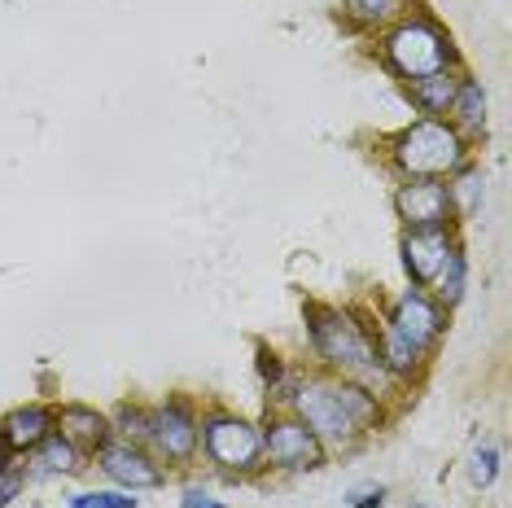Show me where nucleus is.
I'll list each match as a JSON object with an SVG mask.
<instances>
[{"mask_svg":"<svg viewBox=\"0 0 512 508\" xmlns=\"http://www.w3.org/2000/svg\"><path fill=\"white\" fill-rule=\"evenodd\" d=\"M386 329L394 333V338H403L425 360V351L442 338V329H447V316H442V307L434 303V298H425L421 290H407L399 303L390 307Z\"/></svg>","mask_w":512,"mask_h":508,"instance_id":"7","label":"nucleus"},{"mask_svg":"<svg viewBox=\"0 0 512 508\" xmlns=\"http://www.w3.org/2000/svg\"><path fill=\"white\" fill-rule=\"evenodd\" d=\"M263 460L276 469H320L324 465V443L307 430L298 417H281L263 430Z\"/></svg>","mask_w":512,"mask_h":508,"instance_id":"6","label":"nucleus"},{"mask_svg":"<svg viewBox=\"0 0 512 508\" xmlns=\"http://www.w3.org/2000/svg\"><path fill=\"white\" fill-rule=\"evenodd\" d=\"M49 434H53V412L40 408V403L9 412V417L0 421V443H5L9 452H31V447H40Z\"/></svg>","mask_w":512,"mask_h":508,"instance_id":"13","label":"nucleus"},{"mask_svg":"<svg viewBox=\"0 0 512 508\" xmlns=\"http://www.w3.org/2000/svg\"><path fill=\"white\" fill-rule=\"evenodd\" d=\"M97 460H101V469H106L110 478L119 482V487H132V491H154V487H162V469L136 443H106L97 452Z\"/></svg>","mask_w":512,"mask_h":508,"instance_id":"11","label":"nucleus"},{"mask_svg":"<svg viewBox=\"0 0 512 508\" xmlns=\"http://www.w3.org/2000/svg\"><path fill=\"white\" fill-rule=\"evenodd\" d=\"M202 447L219 469L250 473L263 460V430L250 421H241V417H232V412H215V417L202 425Z\"/></svg>","mask_w":512,"mask_h":508,"instance_id":"5","label":"nucleus"},{"mask_svg":"<svg viewBox=\"0 0 512 508\" xmlns=\"http://www.w3.org/2000/svg\"><path fill=\"white\" fill-rule=\"evenodd\" d=\"M381 53H386L390 71L407 79V84L438 75V71H456V44H451V36L429 14H412V18L394 22Z\"/></svg>","mask_w":512,"mask_h":508,"instance_id":"4","label":"nucleus"},{"mask_svg":"<svg viewBox=\"0 0 512 508\" xmlns=\"http://www.w3.org/2000/svg\"><path fill=\"white\" fill-rule=\"evenodd\" d=\"M495 473H499V447H477L473 465H469V482L477 491H486L495 482Z\"/></svg>","mask_w":512,"mask_h":508,"instance_id":"20","label":"nucleus"},{"mask_svg":"<svg viewBox=\"0 0 512 508\" xmlns=\"http://www.w3.org/2000/svg\"><path fill=\"white\" fill-rule=\"evenodd\" d=\"M5 469H9V447L0 443V473H5Z\"/></svg>","mask_w":512,"mask_h":508,"instance_id":"25","label":"nucleus"},{"mask_svg":"<svg viewBox=\"0 0 512 508\" xmlns=\"http://www.w3.org/2000/svg\"><path fill=\"white\" fill-rule=\"evenodd\" d=\"M307 325H311V346L329 368H337L342 377L355 381H377L381 368L377 342L364 333V325H355V316L337 307H307Z\"/></svg>","mask_w":512,"mask_h":508,"instance_id":"3","label":"nucleus"},{"mask_svg":"<svg viewBox=\"0 0 512 508\" xmlns=\"http://www.w3.org/2000/svg\"><path fill=\"white\" fill-rule=\"evenodd\" d=\"M75 469H79V452L57 430L44 438L40 447H31V465H27L31 478H49V473H75Z\"/></svg>","mask_w":512,"mask_h":508,"instance_id":"15","label":"nucleus"},{"mask_svg":"<svg viewBox=\"0 0 512 508\" xmlns=\"http://www.w3.org/2000/svg\"><path fill=\"white\" fill-rule=\"evenodd\" d=\"M66 508H136V500L123 491H84V495H71Z\"/></svg>","mask_w":512,"mask_h":508,"instance_id":"21","label":"nucleus"},{"mask_svg":"<svg viewBox=\"0 0 512 508\" xmlns=\"http://www.w3.org/2000/svg\"><path fill=\"white\" fill-rule=\"evenodd\" d=\"M346 14L355 22H364V27H386V22H399L407 0H342Z\"/></svg>","mask_w":512,"mask_h":508,"instance_id":"18","label":"nucleus"},{"mask_svg":"<svg viewBox=\"0 0 512 508\" xmlns=\"http://www.w3.org/2000/svg\"><path fill=\"white\" fill-rule=\"evenodd\" d=\"M53 425L75 452H92L97 456L101 447L110 443V421L101 417L97 408H84V403H66L62 412H53Z\"/></svg>","mask_w":512,"mask_h":508,"instance_id":"12","label":"nucleus"},{"mask_svg":"<svg viewBox=\"0 0 512 508\" xmlns=\"http://www.w3.org/2000/svg\"><path fill=\"white\" fill-rule=\"evenodd\" d=\"M394 211L407 228H447L456 219L451 189L438 180H403L399 193H394Z\"/></svg>","mask_w":512,"mask_h":508,"instance_id":"9","label":"nucleus"},{"mask_svg":"<svg viewBox=\"0 0 512 508\" xmlns=\"http://www.w3.org/2000/svg\"><path fill=\"white\" fill-rule=\"evenodd\" d=\"M447 114H451V127H456L464 141H477V136L486 132V92H482V84L469 79V75H460V88H456V97H451Z\"/></svg>","mask_w":512,"mask_h":508,"instance_id":"14","label":"nucleus"},{"mask_svg":"<svg viewBox=\"0 0 512 508\" xmlns=\"http://www.w3.org/2000/svg\"><path fill=\"white\" fill-rule=\"evenodd\" d=\"M390 158L403 180H447L469 163V141L442 119H416L394 136Z\"/></svg>","mask_w":512,"mask_h":508,"instance_id":"2","label":"nucleus"},{"mask_svg":"<svg viewBox=\"0 0 512 508\" xmlns=\"http://www.w3.org/2000/svg\"><path fill=\"white\" fill-rule=\"evenodd\" d=\"M412 101L421 106L425 114H447L451 97H456L460 88V75L456 71H438V75H425V79H412Z\"/></svg>","mask_w":512,"mask_h":508,"instance_id":"16","label":"nucleus"},{"mask_svg":"<svg viewBox=\"0 0 512 508\" xmlns=\"http://www.w3.org/2000/svg\"><path fill=\"white\" fill-rule=\"evenodd\" d=\"M416 508H425V504H416Z\"/></svg>","mask_w":512,"mask_h":508,"instance_id":"27","label":"nucleus"},{"mask_svg":"<svg viewBox=\"0 0 512 508\" xmlns=\"http://www.w3.org/2000/svg\"><path fill=\"white\" fill-rule=\"evenodd\" d=\"M180 508H224V504H219V500H211V495H206V491H184Z\"/></svg>","mask_w":512,"mask_h":508,"instance_id":"24","label":"nucleus"},{"mask_svg":"<svg viewBox=\"0 0 512 508\" xmlns=\"http://www.w3.org/2000/svg\"><path fill=\"white\" fill-rule=\"evenodd\" d=\"M294 417L307 425L320 443H355L381 417L377 395H368L359 381H302L294 390Z\"/></svg>","mask_w":512,"mask_h":508,"instance_id":"1","label":"nucleus"},{"mask_svg":"<svg viewBox=\"0 0 512 508\" xmlns=\"http://www.w3.org/2000/svg\"><path fill=\"white\" fill-rule=\"evenodd\" d=\"M456 241L447 228H407L403 233V268L416 285H434V276L442 272V263L451 259Z\"/></svg>","mask_w":512,"mask_h":508,"instance_id":"10","label":"nucleus"},{"mask_svg":"<svg viewBox=\"0 0 512 508\" xmlns=\"http://www.w3.org/2000/svg\"><path fill=\"white\" fill-rule=\"evenodd\" d=\"M259 368H263L267 386H276V381H281V364H276V355H267V346H259Z\"/></svg>","mask_w":512,"mask_h":508,"instance_id":"23","label":"nucleus"},{"mask_svg":"<svg viewBox=\"0 0 512 508\" xmlns=\"http://www.w3.org/2000/svg\"><path fill=\"white\" fill-rule=\"evenodd\" d=\"M434 285H438V307H456L464 298V290H469V259H464L460 246L451 250L447 263H442V272L434 276Z\"/></svg>","mask_w":512,"mask_h":508,"instance_id":"17","label":"nucleus"},{"mask_svg":"<svg viewBox=\"0 0 512 508\" xmlns=\"http://www.w3.org/2000/svg\"><path fill=\"white\" fill-rule=\"evenodd\" d=\"M346 500H351V508H381L386 504V487H355Z\"/></svg>","mask_w":512,"mask_h":508,"instance_id":"22","label":"nucleus"},{"mask_svg":"<svg viewBox=\"0 0 512 508\" xmlns=\"http://www.w3.org/2000/svg\"><path fill=\"white\" fill-rule=\"evenodd\" d=\"M114 425H119L123 443H136V447H141L145 438H149V412H145V408H127V403H123V408L114 412Z\"/></svg>","mask_w":512,"mask_h":508,"instance_id":"19","label":"nucleus"},{"mask_svg":"<svg viewBox=\"0 0 512 508\" xmlns=\"http://www.w3.org/2000/svg\"><path fill=\"white\" fill-rule=\"evenodd\" d=\"M197 438H202V425H197V417L189 412V403L171 399V403H162V408L149 412V438L145 443L154 447L162 460H176V465L193 460Z\"/></svg>","mask_w":512,"mask_h":508,"instance_id":"8","label":"nucleus"},{"mask_svg":"<svg viewBox=\"0 0 512 508\" xmlns=\"http://www.w3.org/2000/svg\"><path fill=\"white\" fill-rule=\"evenodd\" d=\"M5 504H9V500H5V495H0V508H5Z\"/></svg>","mask_w":512,"mask_h":508,"instance_id":"26","label":"nucleus"}]
</instances>
